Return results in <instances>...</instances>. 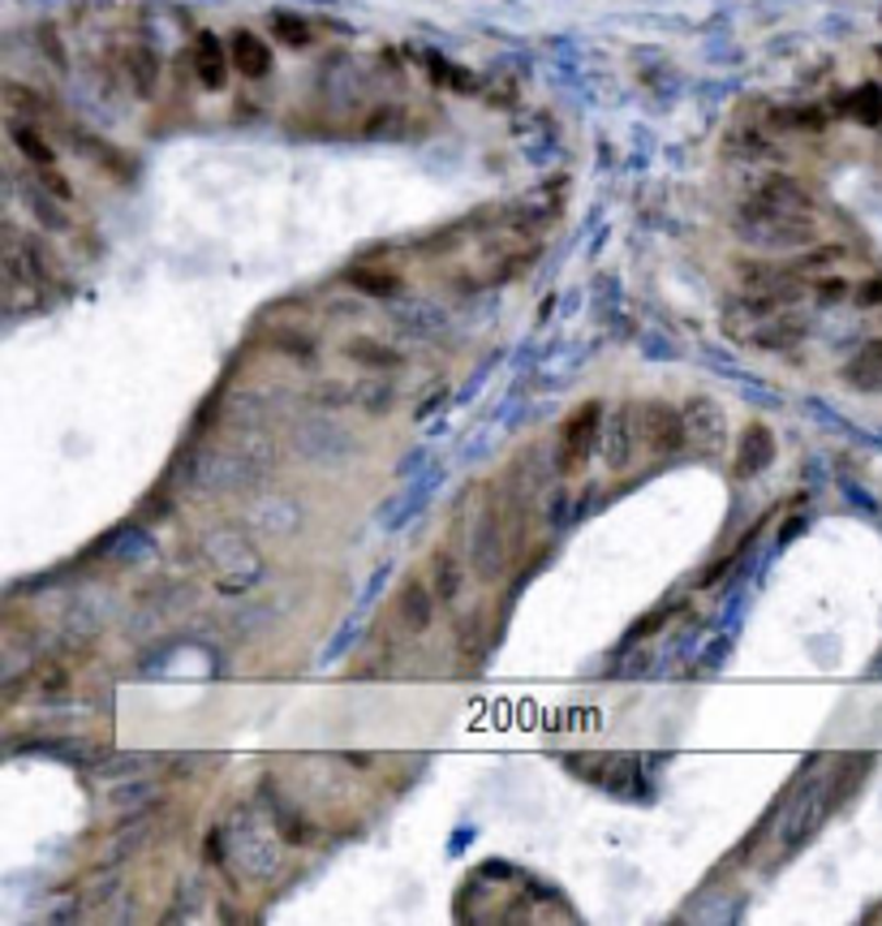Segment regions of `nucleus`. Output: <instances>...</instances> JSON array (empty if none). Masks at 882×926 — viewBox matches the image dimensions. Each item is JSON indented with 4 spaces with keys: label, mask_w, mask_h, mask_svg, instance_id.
Masks as SVG:
<instances>
[{
    "label": "nucleus",
    "mask_w": 882,
    "mask_h": 926,
    "mask_svg": "<svg viewBox=\"0 0 882 926\" xmlns=\"http://www.w3.org/2000/svg\"><path fill=\"white\" fill-rule=\"evenodd\" d=\"M741 233L757 246H779V250L810 246L818 237L814 199L792 177H766L749 195L745 212H741Z\"/></svg>",
    "instance_id": "obj_1"
},
{
    "label": "nucleus",
    "mask_w": 882,
    "mask_h": 926,
    "mask_svg": "<svg viewBox=\"0 0 882 926\" xmlns=\"http://www.w3.org/2000/svg\"><path fill=\"white\" fill-rule=\"evenodd\" d=\"M603 406L599 401H586V406H577L573 414H568V423L560 427V448H555V470L564 474V479H577L581 470H586V461L595 457V448L603 444Z\"/></svg>",
    "instance_id": "obj_2"
},
{
    "label": "nucleus",
    "mask_w": 882,
    "mask_h": 926,
    "mask_svg": "<svg viewBox=\"0 0 882 926\" xmlns=\"http://www.w3.org/2000/svg\"><path fill=\"white\" fill-rule=\"evenodd\" d=\"M642 439H646V448L650 453H663V457H672L680 448H689V423H684V410L677 406H668V401H650V406H642V431H637Z\"/></svg>",
    "instance_id": "obj_3"
},
{
    "label": "nucleus",
    "mask_w": 882,
    "mask_h": 926,
    "mask_svg": "<svg viewBox=\"0 0 882 926\" xmlns=\"http://www.w3.org/2000/svg\"><path fill=\"white\" fill-rule=\"evenodd\" d=\"M508 565V539H504V508L486 504L474 530V570L482 577H499Z\"/></svg>",
    "instance_id": "obj_4"
},
{
    "label": "nucleus",
    "mask_w": 882,
    "mask_h": 926,
    "mask_svg": "<svg viewBox=\"0 0 882 926\" xmlns=\"http://www.w3.org/2000/svg\"><path fill=\"white\" fill-rule=\"evenodd\" d=\"M684 423H689V444L697 453H719L728 444V419L710 397H689L684 401Z\"/></svg>",
    "instance_id": "obj_5"
},
{
    "label": "nucleus",
    "mask_w": 882,
    "mask_h": 926,
    "mask_svg": "<svg viewBox=\"0 0 882 926\" xmlns=\"http://www.w3.org/2000/svg\"><path fill=\"white\" fill-rule=\"evenodd\" d=\"M831 797L826 793H810V797H801V806L788 814V823L779 828V845L792 854V849H801L805 841H814V832L826 823V814H831Z\"/></svg>",
    "instance_id": "obj_6"
},
{
    "label": "nucleus",
    "mask_w": 882,
    "mask_h": 926,
    "mask_svg": "<svg viewBox=\"0 0 882 926\" xmlns=\"http://www.w3.org/2000/svg\"><path fill=\"white\" fill-rule=\"evenodd\" d=\"M9 143L22 151V160H31L35 168H57V151L48 146V139L39 134L35 117L26 121L22 113H9Z\"/></svg>",
    "instance_id": "obj_7"
},
{
    "label": "nucleus",
    "mask_w": 882,
    "mask_h": 926,
    "mask_svg": "<svg viewBox=\"0 0 882 926\" xmlns=\"http://www.w3.org/2000/svg\"><path fill=\"white\" fill-rule=\"evenodd\" d=\"M771 461H775V435H771L766 423H749L745 435H741V453H737V474H741V479H753V474H762Z\"/></svg>",
    "instance_id": "obj_8"
},
{
    "label": "nucleus",
    "mask_w": 882,
    "mask_h": 926,
    "mask_svg": "<svg viewBox=\"0 0 882 926\" xmlns=\"http://www.w3.org/2000/svg\"><path fill=\"white\" fill-rule=\"evenodd\" d=\"M228 52H224V44L215 39V35H199L195 39V73H199V82H203L207 91H224V82H228Z\"/></svg>",
    "instance_id": "obj_9"
},
{
    "label": "nucleus",
    "mask_w": 882,
    "mask_h": 926,
    "mask_svg": "<svg viewBox=\"0 0 882 926\" xmlns=\"http://www.w3.org/2000/svg\"><path fill=\"white\" fill-rule=\"evenodd\" d=\"M397 608H401L405 630H413V634H426L431 621H435V599H431V590H426L422 582H405V586H401Z\"/></svg>",
    "instance_id": "obj_10"
},
{
    "label": "nucleus",
    "mask_w": 882,
    "mask_h": 926,
    "mask_svg": "<svg viewBox=\"0 0 882 926\" xmlns=\"http://www.w3.org/2000/svg\"><path fill=\"white\" fill-rule=\"evenodd\" d=\"M233 66L242 70V78H263V73L272 70V48L259 35L237 31L233 35Z\"/></svg>",
    "instance_id": "obj_11"
},
{
    "label": "nucleus",
    "mask_w": 882,
    "mask_h": 926,
    "mask_svg": "<svg viewBox=\"0 0 882 926\" xmlns=\"http://www.w3.org/2000/svg\"><path fill=\"white\" fill-rule=\"evenodd\" d=\"M628 444H633V410L620 406L615 419H611V431L603 435V461H608L611 470L628 466Z\"/></svg>",
    "instance_id": "obj_12"
},
{
    "label": "nucleus",
    "mask_w": 882,
    "mask_h": 926,
    "mask_svg": "<svg viewBox=\"0 0 882 926\" xmlns=\"http://www.w3.org/2000/svg\"><path fill=\"white\" fill-rule=\"evenodd\" d=\"M844 379L852 384V388H866V392H879L882 388V341L874 345H866L861 354L848 362V371H844Z\"/></svg>",
    "instance_id": "obj_13"
},
{
    "label": "nucleus",
    "mask_w": 882,
    "mask_h": 926,
    "mask_svg": "<svg viewBox=\"0 0 882 926\" xmlns=\"http://www.w3.org/2000/svg\"><path fill=\"white\" fill-rule=\"evenodd\" d=\"M805 337V324H792V319H766L762 328H753V345H762V350H788V345H797Z\"/></svg>",
    "instance_id": "obj_14"
},
{
    "label": "nucleus",
    "mask_w": 882,
    "mask_h": 926,
    "mask_svg": "<svg viewBox=\"0 0 882 926\" xmlns=\"http://www.w3.org/2000/svg\"><path fill=\"white\" fill-rule=\"evenodd\" d=\"M126 70H130V82H134L138 95H151L155 91V82H160V57L151 52V48H130L126 52Z\"/></svg>",
    "instance_id": "obj_15"
},
{
    "label": "nucleus",
    "mask_w": 882,
    "mask_h": 926,
    "mask_svg": "<svg viewBox=\"0 0 882 926\" xmlns=\"http://www.w3.org/2000/svg\"><path fill=\"white\" fill-rule=\"evenodd\" d=\"M344 354L353 357L357 366H401V354H397V350H388V345H375V341H366V337L349 341V345H344Z\"/></svg>",
    "instance_id": "obj_16"
},
{
    "label": "nucleus",
    "mask_w": 882,
    "mask_h": 926,
    "mask_svg": "<svg viewBox=\"0 0 882 926\" xmlns=\"http://www.w3.org/2000/svg\"><path fill=\"white\" fill-rule=\"evenodd\" d=\"M349 281L362 289V293H375V297H392L401 289V277L397 272H379V268H353Z\"/></svg>",
    "instance_id": "obj_17"
},
{
    "label": "nucleus",
    "mask_w": 882,
    "mask_h": 926,
    "mask_svg": "<svg viewBox=\"0 0 882 926\" xmlns=\"http://www.w3.org/2000/svg\"><path fill=\"white\" fill-rule=\"evenodd\" d=\"M461 595V565L448 552H435V599H457Z\"/></svg>",
    "instance_id": "obj_18"
},
{
    "label": "nucleus",
    "mask_w": 882,
    "mask_h": 926,
    "mask_svg": "<svg viewBox=\"0 0 882 926\" xmlns=\"http://www.w3.org/2000/svg\"><path fill=\"white\" fill-rule=\"evenodd\" d=\"M848 108H852V117H857V121L879 126L882 121V91L879 86H861V91H852V95H848Z\"/></svg>",
    "instance_id": "obj_19"
},
{
    "label": "nucleus",
    "mask_w": 882,
    "mask_h": 926,
    "mask_svg": "<svg viewBox=\"0 0 882 926\" xmlns=\"http://www.w3.org/2000/svg\"><path fill=\"white\" fill-rule=\"evenodd\" d=\"M668 621H672V608H663V612H646V617H642V621H637V625H633V630L624 634V642H620V650H628V646H637V642H642V638H650V634H659V630H663Z\"/></svg>",
    "instance_id": "obj_20"
},
{
    "label": "nucleus",
    "mask_w": 882,
    "mask_h": 926,
    "mask_svg": "<svg viewBox=\"0 0 882 926\" xmlns=\"http://www.w3.org/2000/svg\"><path fill=\"white\" fill-rule=\"evenodd\" d=\"M272 31L280 35V39H284V44H293V48L310 44V26H306V22H297V17H289V13H275Z\"/></svg>",
    "instance_id": "obj_21"
},
{
    "label": "nucleus",
    "mask_w": 882,
    "mask_h": 926,
    "mask_svg": "<svg viewBox=\"0 0 882 926\" xmlns=\"http://www.w3.org/2000/svg\"><path fill=\"white\" fill-rule=\"evenodd\" d=\"M814 293H818V302H826V306H831V302H844V297L852 293V285H848L844 277H818Z\"/></svg>",
    "instance_id": "obj_22"
},
{
    "label": "nucleus",
    "mask_w": 882,
    "mask_h": 926,
    "mask_svg": "<svg viewBox=\"0 0 882 926\" xmlns=\"http://www.w3.org/2000/svg\"><path fill=\"white\" fill-rule=\"evenodd\" d=\"M852 302L857 306H882V281H866V285L852 289Z\"/></svg>",
    "instance_id": "obj_23"
},
{
    "label": "nucleus",
    "mask_w": 882,
    "mask_h": 926,
    "mask_svg": "<svg viewBox=\"0 0 882 926\" xmlns=\"http://www.w3.org/2000/svg\"><path fill=\"white\" fill-rule=\"evenodd\" d=\"M203 857H207V861H211V866H215V861L224 857V854H220V836H215V832H211V836H207V841H203Z\"/></svg>",
    "instance_id": "obj_24"
}]
</instances>
